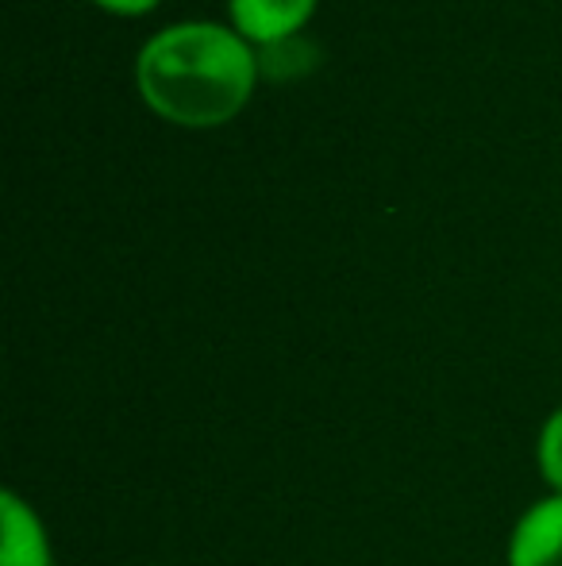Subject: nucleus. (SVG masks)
<instances>
[{"label": "nucleus", "instance_id": "1", "mask_svg": "<svg viewBox=\"0 0 562 566\" xmlns=\"http://www.w3.org/2000/svg\"><path fill=\"white\" fill-rule=\"evenodd\" d=\"M139 93L158 116L185 127L224 124L251 101L258 54L220 23L166 28L139 54Z\"/></svg>", "mask_w": 562, "mask_h": 566}, {"label": "nucleus", "instance_id": "2", "mask_svg": "<svg viewBox=\"0 0 562 566\" xmlns=\"http://www.w3.org/2000/svg\"><path fill=\"white\" fill-rule=\"evenodd\" d=\"M509 566H562V493H548L517 521Z\"/></svg>", "mask_w": 562, "mask_h": 566}, {"label": "nucleus", "instance_id": "3", "mask_svg": "<svg viewBox=\"0 0 562 566\" xmlns=\"http://www.w3.org/2000/svg\"><path fill=\"white\" fill-rule=\"evenodd\" d=\"M51 536L20 493H0V566H51Z\"/></svg>", "mask_w": 562, "mask_h": 566}, {"label": "nucleus", "instance_id": "4", "mask_svg": "<svg viewBox=\"0 0 562 566\" xmlns=\"http://www.w3.org/2000/svg\"><path fill=\"white\" fill-rule=\"evenodd\" d=\"M312 8L316 0H232V20L243 39L266 46L297 35Z\"/></svg>", "mask_w": 562, "mask_h": 566}, {"label": "nucleus", "instance_id": "5", "mask_svg": "<svg viewBox=\"0 0 562 566\" xmlns=\"http://www.w3.org/2000/svg\"><path fill=\"white\" fill-rule=\"evenodd\" d=\"M312 62H316V46L305 43L300 35H289V39H278V43L258 46V74L278 77V82H289V77L305 74Z\"/></svg>", "mask_w": 562, "mask_h": 566}, {"label": "nucleus", "instance_id": "6", "mask_svg": "<svg viewBox=\"0 0 562 566\" xmlns=\"http://www.w3.org/2000/svg\"><path fill=\"white\" fill-rule=\"evenodd\" d=\"M536 462H540V478L548 482V490L562 493V409H555L543 420L540 443H536Z\"/></svg>", "mask_w": 562, "mask_h": 566}, {"label": "nucleus", "instance_id": "7", "mask_svg": "<svg viewBox=\"0 0 562 566\" xmlns=\"http://www.w3.org/2000/svg\"><path fill=\"white\" fill-rule=\"evenodd\" d=\"M97 4H105L108 12H124V15H139L147 12V8H155L158 0H97Z\"/></svg>", "mask_w": 562, "mask_h": 566}]
</instances>
